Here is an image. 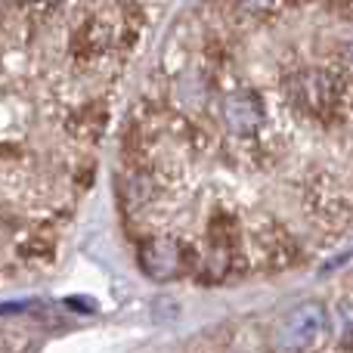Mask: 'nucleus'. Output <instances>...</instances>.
Masks as SVG:
<instances>
[{"label":"nucleus","mask_w":353,"mask_h":353,"mask_svg":"<svg viewBox=\"0 0 353 353\" xmlns=\"http://www.w3.org/2000/svg\"><path fill=\"white\" fill-rule=\"evenodd\" d=\"M329 338V310L323 301H301L276 323L273 344L276 353H313Z\"/></svg>","instance_id":"1"},{"label":"nucleus","mask_w":353,"mask_h":353,"mask_svg":"<svg viewBox=\"0 0 353 353\" xmlns=\"http://www.w3.org/2000/svg\"><path fill=\"white\" fill-rule=\"evenodd\" d=\"M217 118L230 140L254 143L267 128V97L251 84H232L220 93Z\"/></svg>","instance_id":"2"},{"label":"nucleus","mask_w":353,"mask_h":353,"mask_svg":"<svg viewBox=\"0 0 353 353\" xmlns=\"http://www.w3.org/2000/svg\"><path fill=\"white\" fill-rule=\"evenodd\" d=\"M140 257V267L146 270L152 279H174L189 261V251L183 242H176L171 236H155L146 239L137 251Z\"/></svg>","instance_id":"3"},{"label":"nucleus","mask_w":353,"mask_h":353,"mask_svg":"<svg viewBox=\"0 0 353 353\" xmlns=\"http://www.w3.org/2000/svg\"><path fill=\"white\" fill-rule=\"evenodd\" d=\"M338 316H341V325H344L341 344H344V347H353V304H350V301H344V304L338 307Z\"/></svg>","instance_id":"4"},{"label":"nucleus","mask_w":353,"mask_h":353,"mask_svg":"<svg viewBox=\"0 0 353 353\" xmlns=\"http://www.w3.org/2000/svg\"><path fill=\"white\" fill-rule=\"evenodd\" d=\"M25 6H34V10H56L62 0H22Z\"/></svg>","instance_id":"5"}]
</instances>
